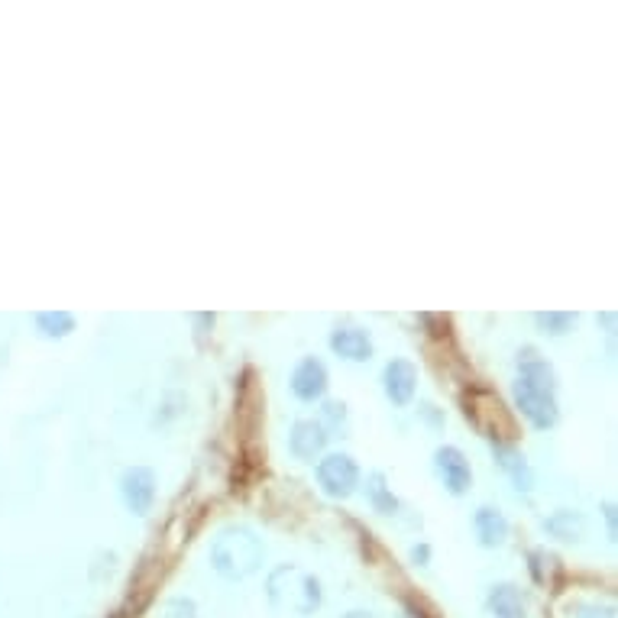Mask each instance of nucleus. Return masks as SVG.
Returning a JSON list of instances; mask_svg holds the SVG:
<instances>
[{"mask_svg": "<svg viewBox=\"0 0 618 618\" xmlns=\"http://www.w3.org/2000/svg\"><path fill=\"white\" fill-rule=\"evenodd\" d=\"M515 402L534 428H554L560 418L557 408V373L554 366L538 356L534 350H525L518 356V379H515Z\"/></svg>", "mask_w": 618, "mask_h": 618, "instance_id": "f257e3e1", "label": "nucleus"}, {"mask_svg": "<svg viewBox=\"0 0 618 618\" xmlns=\"http://www.w3.org/2000/svg\"><path fill=\"white\" fill-rule=\"evenodd\" d=\"M266 560V544L256 538V531L243 525H230L211 544V563L224 580H246Z\"/></svg>", "mask_w": 618, "mask_h": 618, "instance_id": "f03ea898", "label": "nucleus"}, {"mask_svg": "<svg viewBox=\"0 0 618 618\" xmlns=\"http://www.w3.org/2000/svg\"><path fill=\"white\" fill-rule=\"evenodd\" d=\"M321 580L305 573L295 563H282L269 573V602L276 609L295 612V615H311L321 609Z\"/></svg>", "mask_w": 618, "mask_h": 618, "instance_id": "7ed1b4c3", "label": "nucleus"}, {"mask_svg": "<svg viewBox=\"0 0 618 618\" xmlns=\"http://www.w3.org/2000/svg\"><path fill=\"white\" fill-rule=\"evenodd\" d=\"M463 415L470 418L492 444H505L515 437L512 418H508L502 398L486 386H470L463 392Z\"/></svg>", "mask_w": 618, "mask_h": 618, "instance_id": "20e7f679", "label": "nucleus"}, {"mask_svg": "<svg viewBox=\"0 0 618 618\" xmlns=\"http://www.w3.org/2000/svg\"><path fill=\"white\" fill-rule=\"evenodd\" d=\"M318 486L331 499H350L360 489V466H356L350 453H324L318 460Z\"/></svg>", "mask_w": 618, "mask_h": 618, "instance_id": "39448f33", "label": "nucleus"}, {"mask_svg": "<svg viewBox=\"0 0 618 618\" xmlns=\"http://www.w3.org/2000/svg\"><path fill=\"white\" fill-rule=\"evenodd\" d=\"M120 496L130 512L149 515V508L156 502V473L149 466H130L120 479Z\"/></svg>", "mask_w": 618, "mask_h": 618, "instance_id": "423d86ee", "label": "nucleus"}, {"mask_svg": "<svg viewBox=\"0 0 618 618\" xmlns=\"http://www.w3.org/2000/svg\"><path fill=\"white\" fill-rule=\"evenodd\" d=\"M434 470H437V476H441V483L447 486V492H453V496H463V492H470L473 470H470V460L463 457L460 447H437Z\"/></svg>", "mask_w": 618, "mask_h": 618, "instance_id": "0eeeda50", "label": "nucleus"}, {"mask_svg": "<svg viewBox=\"0 0 618 618\" xmlns=\"http://www.w3.org/2000/svg\"><path fill=\"white\" fill-rule=\"evenodd\" d=\"M382 392L392 405L405 408L411 405V398L418 392V369L408 360H389L386 369H382Z\"/></svg>", "mask_w": 618, "mask_h": 618, "instance_id": "6e6552de", "label": "nucleus"}, {"mask_svg": "<svg viewBox=\"0 0 618 618\" xmlns=\"http://www.w3.org/2000/svg\"><path fill=\"white\" fill-rule=\"evenodd\" d=\"M327 437H331V434H327L324 421L301 418V421H295L292 434H288V450L295 453V460L314 463V460H321V453L327 447Z\"/></svg>", "mask_w": 618, "mask_h": 618, "instance_id": "1a4fd4ad", "label": "nucleus"}, {"mask_svg": "<svg viewBox=\"0 0 618 618\" xmlns=\"http://www.w3.org/2000/svg\"><path fill=\"white\" fill-rule=\"evenodd\" d=\"M292 392L301 402H321L327 392V366L318 356H305L292 369Z\"/></svg>", "mask_w": 618, "mask_h": 618, "instance_id": "9d476101", "label": "nucleus"}, {"mask_svg": "<svg viewBox=\"0 0 618 618\" xmlns=\"http://www.w3.org/2000/svg\"><path fill=\"white\" fill-rule=\"evenodd\" d=\"M327 343H331V350L337 356H343V360H350V363H366L369 356H373V337L356 324H337L331 337H327Z\"/></svg>", "mask_w": 618, "mask_h": 618, "instance_id": "9b49d317", "label": "nucleus"}, {"mask_svg": "<svg viewBox=\"0 0 618 618\" xmlns=\"http://www.w3.org/2000/svg\"><path fill=\"white\" fill-rule=\"evenodd\" d=\"M486 609L492 618H525L528 606H525V596L515 583H496L489 589L486 596Z\"/></svg>", "mask_w": 618, "mask_h": 618, "instance_id": "f8f14e48", "label": "nucleus"}, {"mask_svg": "<svg viewBox=\"0 0 618 618\" xmlns=\"http://www.w3.org/2000/svg\"><path fill=\"white\" fill-rule=\"evenodd\" d=\"M473 528H476V538H479V544H483V547H499L508 538V518L499 512V508H492V505L476 508Z\"/></svg>", "mask_w": 618, "mask_h": 618, "instance_id": "ddd939ff", "label": "nucleus"}, {"mask_svg": "<svg viewBox=\"0 0 618 618\" xmlns=\"http://www.w3.org/2000/svg\"><path fill=\"white\" fill-rule=\"evenodd\" d=\"M544 528L560 541H580L586 531V518L580 512H570V508H560L551 518H544Z\"/></svg>", "mask_w": 618, "mask_h": 618, "instance_id": "4468645a", "label": "nucleus"}, {"mask_svg": "<svg viewBox=\"0 0 618 618\" xmlns=\"http://www.w3.org/2000/svg\"><path fill=\"white\" fill-rule=\"evenodd\" d=\"M496 457H499L502 470L512 476V483L528 492L531 483H534V476H531V466L525 463V457H521V453L515 447H508V444H496Z\"/></svg>", "mask_w": 618, "mask_h": 618, "instance_id": "2eb2a0df", "label": "nucleus"}, {"mask_svg": "<svg viewBox=\"0 0 618 618\" xmlns=\"http://www.w3.org/2000/svg\"><path fill=\"white\" fill-rule=\"evenodd\" d=\"M366 496L373 502L379 515H395L398 512V499L392 496V486H386V476L382 473H369L366 476Z\"/></svg>", "mask_w": 618, "mask_h": 618, "instance_id": "dca6fc26", "label": "nucleus"}, {"mask_svg": "<svg viewBox=\"0 0 618 618\" xmlns=\"http://www.w3.org/2000/svg\"><path fill=\"white\" fill-rule=\"evenodd\" d=\"M36 327L46 337H68V334L75 331V314H68V311H43V314H36Z\"/></svg>", "mask_w": 618, "mask_h": 618, "instance_id": "f3484780", "label": "nucleus"}, {"mask_svg": "<svg viewBox=\"0 0 618 618\" xmlns=\"http://www.w3.org/2000/svg\"><path fill=\"white\" fill-rule=\"evenodd\" d=\"M534 321H538V327H541L544 334L560 337V334H567L570 327L576 324V314H570V311H538V314H534Z\"/></svg>", "mask_w": 618, "mask_h": 618, "instance_id": "a211bd4d", "label": "nucleus"}, {"mask_svg": "<svg viewBox=\"0 0 618 618\" xmlns=\"http://www.w3.org/2000/svg\"><path fill=\"white\" fill-rule=\"evenodd\" d=\"M159 618H198V612H195V602L191 599H172V602H166V609H162Z\"/></svg>", "mask_w": 618, "mask_h": 618, "instance_id": "6ab92c4d", "label": "nucleus"}, {"mask_svg": "<svg viewBox=\"0 0 618 618\" xmlns=\"http://www.w3.org/2000/svg\"><path fill=\"white\" fill-rule=\"evenodd\" d=\"M428 557H431V551H428V544H421V547H415V551H411V560H421V567H424V563H428Z\"/></svg>", "mask_w": 618, "mask_h": 618, "instance_id": "aec40b11", "label": "nucleus"}, {"mask_svg": "<svg viewBox=\"0 0 618 618\" xmlns=\"http://www.w3.org/2000/svg\"><path fill=\"white\" fill-rule=\"evenodd\" d=\"M580 618H612V606H606V609H589V612L580 615Z\"/></svg>", "mask_w": 618, "mask_h": 618, "instance_id": "412c9836", "label": "nucleus"}, {"mask_svg": "<svg viewBox=\"0 0 618 618\" xmlns=\"http://www.w3.org/2000/svg\"><path fill=\"white\" fill-rule=\"evenodd\" d=\"M343 618H376V615H369V612H347Z\"/></svg>", "mask_w": 618, "mask_h": 618, "instance_id": "4be33fe9", "label": "nucleus"}]
</instances>
